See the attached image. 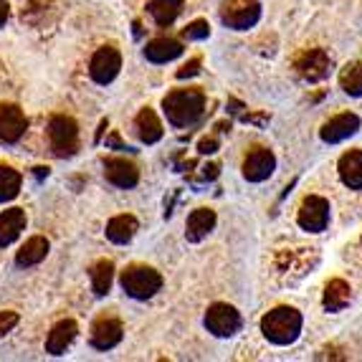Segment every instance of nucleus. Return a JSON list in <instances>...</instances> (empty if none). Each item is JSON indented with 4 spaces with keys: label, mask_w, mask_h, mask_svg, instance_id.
<instances>
[{
    "label": "nucleus",
    "mask_w": 362,
    "mask_h": 362,
    "mask_svg": "<svg viewBox=\"0 0 362 362\" xmlns=\"http://www.w3.org/2000/svg\"><path fill=\"white\" fill-rule=\"evenodd\" d=\"M163 109L173 127H193L206 112V94L200 89H175L163 99Z\"/></svg>",
    "instance_id": "1"
},
{
    "label": "nucleus",
    "mask_w": 362,
    "mask_h": 362,
    "mask_svg": "<svg viewBox=\"0 0 362 362\" xmlns=\"http://www.w3.org/2000/svg\"><path fill=\"white\" fill-rule=\"evenodd\" d=\"M302 314L294 307H276L261 320V332L269 342L286 347V344L296 342V337L302 334Z\"/></svg>",
    "instance_id": "2"
},
{
    "label": "nucleus",
    "mask_w": 362,
    "mask_h": 362,
    "mask_svg": "<svg viewBox=\"0 0 362 362\" xmlns=\"http://www.w3.org/2000/svg\"><path fill=\"white\" fill-rule=\"evenodd\" d=\"M119 284L127 296L145 302V299H152L157 291L163 289V276L150 266H129V269L122 272Z\"/></svg>",
    "instance_id": "3"
},
{
    "label": "nucleus",
    "mask_w": 362,
    "mask_h": 362,
    "mask_svg": "<svg viewBox=\"0 0 362 362\" xmlns=\"http://www.w3.org/2000/svg\"><path fill=\"white\" fill-rule=\"evenodd\" d=\"M49 142L56 157H71L78 147V127L66 115H56L49 122Z\"/></svg>",
    "instance_id": "4"
},
{
    "label": "nucleus",
    "mask_w": 362,
    "mask_h": 362,
    "mask_svg": "<svg viewBox=\"0 0 362 362\" xmlns=\"http://www.w3.org/2000/svg\"><path fill=\"white\" fill-rule=\"evenodd\" d=\"M261 18V3L259 0H228L221 8V21L233 30L254 28Z\"/></svg>",
    "instance_id": "5"
},
{
    "label": "nucleus",
    "mask_w": 362,
    "mask_h": 362,
    "mask_svg": "<svg viewBox=\"0 0 362 362\" xmlns=\"http://www.w3.org/2000/svg\"><path fill=\"white\" fill-rule=\"evenodd\" d=\"M296 223L309 233H322L329 223V200H325L322 195H307L299 206Z\"/></svg>",
    "instance_id": "6"
},
{
    "label": "nucleus",
    "mask_w": 362,
    "mask_h": 362,
    "mask_svg": "<svg viewBox=\"0 0 362 362\" xmlns=\"http://www.w3.org/2000/svg\"><path fill=\"white\" fill-rule=\"evenodd\" d=\"M241 314L235 312L230 304H213L206 312V327L208 332L216 337H233L241 329Z\"/></svg>",
    "instance_id": "7"
},
{
    "label": "nucleus",
    "mask_w": 362,
    "mask_h": 362,
    "mask_svg": "<svg viewBox=\"0 0 362 362\" xmlns=\"http://www.w3.org/2000/svg\"><path fill=\"white\" fill-rule=\"evenodd\" d=\"M294 69H296V74L304 78V81L314 84V81H322V78L329 76L332 59H329V56H327L322 49H309V51H304V54L296 56Z\"/></svg>",
    "instance_id": "8"
},
{
    "label": "nucleus",
    "mask_w": 362,
    "mask_h": 362,
    "mask_svg": "<svg viewBox=\"0 0 362 362\" xmlns=\"http://www.w3.org/2000/svg\"><path fill=\"white\" fill-rule=\"evenodd\" d=\"M122 69V56L115 46H104L99 49L97 54L91 56V64H89V76L97 81V84H112L117 78Z\"/></svg>",
    "instance_id": "9"
},
{
    "label": "nucleus",
    "mask_w": 362,
    "mask_h": 362,
    "mask_svg": "<svg viewBox=\"0 0 362 362\" xmlns=\"http://www.w3.org/2000/svg\"><path fill=\"white\" fill-rule=\"evenodd\" d=\"M276 170V157H274L272 150L266 147H254L248 152L246 160H243V177L248 182H264L274 175Z\"/></svg>",
    "instance_id": "10"
},
{
    "label": "nucleus",
    "mask_w": 362,
    "mask_h": 362,
    "mask_svg": "<svg viewBox=\"0 0 362 362\" xmlns=\"http://www.w3.org/2000/svg\"><path fill=\"white\" fill-rule=\"evenodd\" d=\"M28 119H25L23 109L16 104H0V142L16 145L25 134Z\"/></svg>",
    "instance_id": "11"
},
{
    "label": "nucleus",
    "mask_w": 362,
    "mask_h": 362,
    "mask_svg": "<svg viewBox=\"0 0 362 362\" xmlns=\"http://www.w3.org/2000/svg\"><path fill=\"white\" fill-rule=\"evenodd\" d=\"M104 177L115 187H122V190H129L139 182V170L134 163L129 160H122V157H109L104 160Z\"/></svg>",
    "instance_id": "12"
},
{
    "label": "nucleus",
    "mask_w": 362,
    "mask_h": 362,
    "mask_svg": "<svg viewBox=\"0 0 362 362\" xmlns=\"http://www.w3.org/2000/svg\"><path fill=\"white\" fill-rule=\"evenodd\" d=\"M357 129H360V117L347 112V115H337L329 122H325V127L320 129V137L327 145H337L342 139L352 137Z\"/></svg>",
    "instance_id": "13"
},
{
    "label": "nucleus",
    "mask_w": 362,
    "mask_h": 362,
    "mask_svg": "<svg viewBox=\"0 0 362 362\" xmlns=\"http://www.w3.org/2000/svg\"><path fill=\"white\" fill-rule=\"evenodd\" d=\"M122 337H124V329H122L119 320H112V317H102L91 327V347H97L102 352L117 347Z\"/></svg>",
    "instance_id": "14"
},
{
    "label": "nucleus",
    "mask_w": 362,
    "mask_h": 362,
    "mask_svg": "<svg viewBox=\"0 0 362 362\" xmlns=\"http://www.w3.org/2000/svg\"><path fill=\"white\" fill-rule=\"evenodd\" d=\"M339 180L350 190H362V150H350L339 157Z\"/></svg>",
    "instance_id": "15"
},
{
    "label": "nucleus",
    "mask_w": 362,
    "mask_h": 362,
    "mask_svg": "<svg viewBox=\"0 0 362 362\" xmlns=\"http://www.w3.org/2000/svg\"><path fill=\"white\" fill-rule=\"evenodd\" d=\"M182 43L175 38H155L145 46V59L152 64H170L175 61L177 56H182Z\"/></svg>",
    "instance_id": "16"
},
{
    "label": "nucleus",
    "mask_w": 362,
    "mask_h": 362,
    "mask_svg": "<svg viewBox=\"0 0 362 362\" xmlns=\"http://www.w3.org/2000/svg\"><path fill=\"white\" fill-rule=\"evenodd\" d=\"M25 230V213L21 208H8L0 213V246H11Z\"/></svg>",
    "instance_id": "17"
},
{
    "label": "nucleus",
    "mask_w": 362,
    "mask_h": 362,
    "mask_svg": "<svg viewBox=\"0 0 362 362\" xmlns=\"http://www.w3.org/2000/svg\"><path fill=\"white\" fill-rule=\"evenodd\" d=\"M216 228V213L211 211V208H198V211L190 213V218H187V226H185V235L187 241H203L211 230Z\"/></svg>",
    "instance_id": "18"
},
{
    "label": "nucleus",
    "mask_w": 362,
    "mask_h": 362,
    "mask_svg": "<svg viewBox=\"0 0 362 362\" xmlns=\"http://www.w3.org/2000/svg\"><path fill=\"white\" fill-rule=\"evenodd\" d=\"M76 339V322L64 320L51 329L49 339H46V352L51 355H64L71 347V342Z\"/></svg>",
    "instance_id": "19"
},
{
    "label": "nucleus",
    "mask_w": 362,
    "mask_h": 362,
    "mask_svg": "<svg viewBox=\"0 0 362 362\" xmlns=\"http://www.w3.org/2000/svg\"><path fill=\"white\" fill-rule=\"evenodd\" d=\"M49 241L43 238V235H33V238H28V241L21 246L18 256H16V261H18L21 269H28V266H36L41 264L46 256H49Z\"/></svg>",
    "instance_id": "20"
},
{
    "label": "nucleus",
    "mask_w": 362,
    "mask_h": 362,
    "mask_svg": "<svg viewBox=\"0 0 362 362\" xmlns=\"http://www.w3.org/2000/svg\"><path fill=\"white\" fill-rule=\"evenodd\" d=\"M134 124H137V134H139V139H142L145 145H155V142H160V139H163V134H165L163 122L157 119V115L152 112L150 107L139 112Z\"/></svg>",
    "instance_id": "21"
},
{
    "label": "nucleus",
    "mask_w": 362,
    "mask_h": 362,
    "mask_svg": "<svg viewBox=\"0 0 362 362\" xmlns=\"http://www.w3.org/2000/svg\"><path fill=\"white\" fill-rule=\"evenodd\" d=\"M350 299H352L350 284L342 281V279H332V281L325 286V299H322V304H325L327 312H342V309L350 304Z\"/></svg>",
    "instance_id": "22"
},
{
    "label": "nucleus",
    "mask_w": 362,
    "mask_h": 362,
    "mask_svg": "<svg viewBox=\"0 0 362 362\" xmlns=\"http://www.w3.org/2000/svg\"><path fill=\"white\" fill-rule=\"evenodd\" d=\"M137 233V218L134 216H117L107 223V238L112 243H129Z\"/></svg>",
    "instance_id": "23"
},
{
    "label": "nucleus",
    "mask_w": 362,
    "mask_h": 362,
    "mask_svg": "<svg viewBox=\"0 0 362 362\" xmlns=\"http://www.w3.org/2000/svg\"><path fill=\"white\" fill-rule=\"evenodd\" d=\"M182 8H185V0H150L147 11H150V16L155 18L157 25H170L175 23Z\"/></svg>",
    "instance_id": "24"
},
{
    "label": "nucleus",
    "mask_w": 362,
    "mask_h": 362,
    "mask_svg": "<svg viewBox=\"0 0 362 362\" xmlns=\"http://www.w3.org/2000/svg\"><path fill=\"white\" fill-rule=\"evenodd\" d=\"M112 281H115V264L112 261L104 259L91 266V289H94V294L97 296L109 294Z\"/></svg>",
    "instance_id": "25"
},
{
    "label": "nucleus",
    "mask_w": 362,
    "mask_h": 362,
    "mask_svg": "<svg viewBox=\"0 0 362 362\" xmlns=\"http://www.w3.org/2000/svg\"><path fill=\"white\" fill-rule=\"evenodd\" d=\"M339 86L344 94L350 97H362V61L357 64H347L339 74Z\"/></svg>",
    "instance_id": "26"
},
{
    "label": "nucleus",
    "mask_w": 362,
    "mask_h": 362,
    "mask_svg": "<svg viewBox=\"0 0 362 362\" xmlns=\"http://www.w3.org/2000/svg\"><path fill=\"white\" fill-rule=\"evenodd\" d=\"M21 193V173L0 165V203H8Z\"/></svg>",
    "instance_id": "27"
},
{
    "label": "nucleus",
    "mask_w": 362,
    "mask_h": 362,
    "mask_svg": "<svg viewBox=\"0 0 362 362\" xmlns=\"http://www.w3.org/2000/svg\"><path fill=\"white\" fill-rule=\"evenodd\" d=\"M182 36H185L187 41H203V38L211 36V25H208L206 21H193V23L182 30Z\"/></svg>",
    "instance_id": "28"
},
{
    "label": "nucleus",
    "mask_w": 362,
    "mask_h": 362,
    "mask_svg": "<svg viewBox=\"0 0 362 362\" xmlns=\"http://www.w3.org/2000/svg\"><path fill=\"white\" fill-rule=\"evenodd\" d=\"M16 325H18V314L16 312H0V337L11 332Z\"/></svg>",
    "instance_id": "29"
},
{
    "label": "nucleus",
    "mask_w": 362,
    "mask_h": 362,
    "mask_svg": "<svg viewBox=\"0 0 362 362\" xmlns=\"http://www.w3.org/2000/svg\"><path fill=\"white\" fill-rule=\"evenodd\" d=\"M200 71V59H190L185 66L177 71V78H187V76H195Z\"/></svg>",
    "instance_id": "30"
},
{
    "label": "nucleus",
    "mask_w": 362,
    "mask_h": 362,
    "mask_svg": "<svg viewBox=\"0 0 362 362\" xmlns=\"http://www.w3.org/2000/svg\"><path fill=\"white\" fill-rule=\"evenodd\" d=\"M216 150H218V139H216V137L200 139V145H198V152H200V155H213Z\"/></svg>",
    "instance_id": "31"
},
{
    "label": "nucleus",
    "mask_w": 362,
    "mask_h": 362,
    "mask_svg": "<svg viewBox=\"0 0 362 362\" xmlns=\"http://www.w3.org/2000/svg\"><path fill=\"white\" fill-rule=\"evenodd\" d=\"M8 13H11V8H8V0H0V25L8 21Z\"/></svg>",
    "instance_id": "32"
},
{
    "label": "nucleus",
    "mask_w": 362,
    "mask_h": 362,
    "mask_svg": "<svg viewBox=\"0 0 362 362\" xmlns=\"http://www.w3.org/2000/svg\"><path fill=\"white\" fill-rule=\"evenodd\" d=\"M203 177H206V180L218 177V165H208V168H203Z\"/></svg>",
    "instance_id": "33"
}]
</instances>
